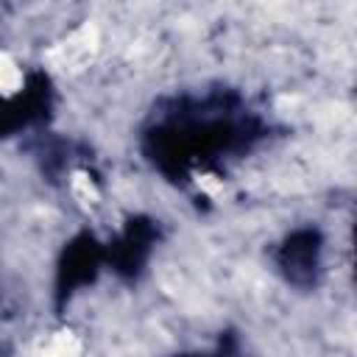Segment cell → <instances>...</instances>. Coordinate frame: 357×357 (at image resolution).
<instances>
[{"label":"cell","instance_id":"cell-1","mask_svg":"<svg viewBox=\"0 0 357 357\" xmlns=\"http://www.w3.org/2000/svg\"><path fill=\"white\" fill-rule=\"evenodd\" d=\"M78 351H81L78 340H75L70 332H59V335H53V337L47 340L42 357H78Z\"/></svg>","mask_w":357,"mask_h":357},{"label":"cell","instance_id":"cell-3","mask_svg":"<svg viewBox=\"0 0 357 357\" xmlns=\"http://www.w3.org/2000/svg\"><path fill=\"white\" fill-rule=\"evenodd\" d=\"M73 187H75V195H78V198H84V201H92V198H95V190H92V184H89L86 176H75Z\"/></svg>","mask_w":357,"mask_h":357},{"label":"cell","instance_id":"cell-2","mask_svg":"<svg viewBox=\"0 0 357 357\" xmlns=\"http://www.w3.org/2000/svg\"><path fill=\"white\" fill-rule=\"evenodd\" d=\"M20 81H22L20 67L8 56H0V89L3 92H14L20 86Z\"/></svg>","mask_w":357,"mask_h":357}]
</instances>
